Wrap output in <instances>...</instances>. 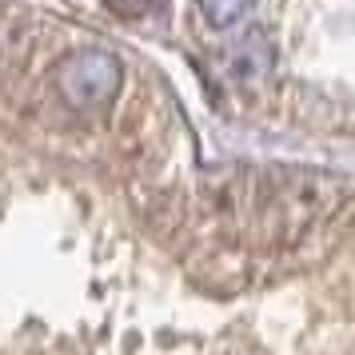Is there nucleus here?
Listing matches in <instances>:
<instances>
[{
	"label": "nucleus",
	"instance_id": "obj_2",
	"mask_svg": "<svg viewBox=\"0 0 355 355\" xmlns=\"http://www.w3.org/2000/svg\"><path fill=\"white\" fill-rule=\"evenodd\" d=\"M268 68H272V44H268V36L252 28V33H243L236 40V49L227 56V72H232V80H243L252 84L259 76H268Z\"/></svg>",
	"mask_w": 355,
	"mask_h": 355
},
{
	"label": "nucleus",
	"instance_id": "obj_1",
	"mask_svg": "<svg viewBox=\"0 0 355 355\" xmlns=\"http://www.w3.org/2000/svg\"><path fill=\"white\" fill-rule=\"evenodd\" d=\"M124 68L104 49H76L56 68V88L72 112H104L120 92Z\"/></svg>",
	"mask_w": 355,
	"mask_h": 355
},
{
	"label": "nucleus",
	"instance_id": "obj_3",
	"mask_svg": "<svg viewBox=\"0 0 355 355\" xmlns=\"http://www.w3.org/2000/svg\"><path fill=\"white\" fill-rule=\"evenodd\" d=\"M252 4L256 0H200V12H204L211 28H232L252 12Z\"/></svg>",
	"mask_w": 355,
	"mask_h": 355
}]
</instances>
